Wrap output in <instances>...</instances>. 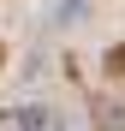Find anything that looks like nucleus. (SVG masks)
<instances>
[{"label": "nucleus", "mask_w": 125, "mask_h": 131, "mask_svg": "<svg viewBox=\"0 0 125 131\" xmlns=\"http://www.w3.org/2000/svg\"><path fill=\"white\" fill-rule=\"evenodd\" d=\"M0 66H6V48H0Z\"/></svg>", "instance_id": "f257e3e1"}]
</instances>
